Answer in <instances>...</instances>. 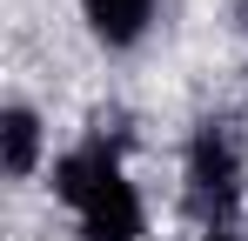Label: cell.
<instances>
[{
	"instance_id": "obj_5",
	"label": "cell",
	"mask_w": 248,
	"mask_h": 241,
	"mask_svg": "<svg viewBox=\"0 0 248 241\" xmlns=\"http://www.w3.org/2000/svg\"><path fill=\"white\" fill-rule=\"evenodd\" d=\"M195 241H242L235 228H208V235H195Z\"/></svg>"
},
{
	"instance_id": "obj_3",
	"label": "cell",
	"mask_w": 248,
	"mask_h": 241,
	"mask_svg": "<svg viewBox=\"0 0 248 241\" xmlns=\"http://www.w3.org/2000/svg\"><path fill=\"white\" fill-rule=\"evenodd\" d=\"M81 14H87V34L101 40V47L127 54V47H141V34H148L155 0H81Z\"/></svg>"
},
{
	"instance_id": "obj_2",
	"label": "cell",
	"mask_w": 248,
	"mask_h": 241,
	"mask_svg": "<svg viewBox=\"0 0 248 241\" xmlns=\"http://www.w3.org/2000/svg\"><path fill=\"white\" fill-rule=\"evenodd\" d=\"M181 201L202 228H228L235 208H242V181H248V161H242V134L235 120H202L188 134V161H181Z\"/></svg>"
},
{
	"instance_id": "obj_4",
	"label": "cell",
	"mask_w": 248,
	"mask_h": 241,
	"mask_svg": "<svg viewBox=\"0 0 248 241\" xmlns=\"http://www.w3.org/2000/svg\"><path fill=\"white\" fill-rule=\"evenodd\" d=\"M0 167H7V181H27L41 167V114L20 101L0 114Z\"/></svg>"
},
{
	"instance_id": "obj_1",
	"label": "cell",
	"mask_w": 248,
	"mask_h": 241,
	"mask_svg": "<svg viewBox=\"0 0 248 241\" xmlns=\"http://www.w3.org/2000/svg\"><path fill=\"white\" fill-rule=\"evenodd\" d=\"M54 195L67 201L81 241H141L148 235V208H141V195L121 167V148L101 141V134H87L81 148H67L54 161Z\"/></svg>"
}]
</instances>
